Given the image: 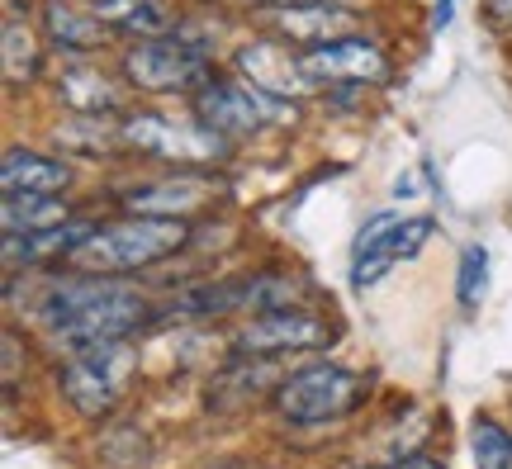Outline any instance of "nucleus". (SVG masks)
Masks as SVG:
<instances>
[{"label":"nucleus","mask_w":512,"mask_h":469,"mask_svg":"<svg viewBox=\"0 0 512 469\" xmlns=\"http://www.w3.org/2000/svg\"><path fill=\"white\" fill-rule=\"evenodd\" d=\"M143 313V299L128 285H114V280H62L38 304V318L72 351L95 342H124L128 332L143 323Z\"/></svg>","instance_id":"1"},{"label":"nucleus","mask_w":512,"mask_h":469,"mask_svg":"<svg viewBox=\"0 0 512 469\" xmlns=\"http://www.w3.org/2000/svg\"><path fill=\"white\" fill-rule=\"evenodd\" d=\"M185 247V223L181 218H143L128 214L119 223H100L67 261L81 266L91 275H119V271H138L152 261H166L171 252Z\"/></svg>","instance_id":"2"},{"label":"nucleus","mask_w":512,"mask_h":469,"mask_svg":"<svg viewBox=\"0 0 512 469\" xmlns=\"http://www.w3.org/2000/svg\"><path fill=\"white\" fill-rule=\"evenodd\" d=\"M366 394L361 375H351L342 365H309L299 375L280 379L275 389V408L290 417V422H332V417H347Z\"/></svg>","instance_id":"3"},{"label":"nucleus","mask_w":512,"mask_h":469,"mask_svg":"<svg viewBox=\"0 0 512 469\" xmlns=\"http://www.w3.org/2000/svg\"><path fill=\"white\" fill-rule=\"evenodd\" d=\"M124 72L138 91H204L209 86V57L185 38H143L138 48H128Z\"/></svg>","instance_id":"4"},{"label":"nucleus","mask_w":512,"mask_h":469,"mask_svg":"<svg viewBox=\"0 0 512 469\" xmlns=\"http://www.w3.org/2000/svg\"><path fill=\"white\" fill-rule=\"evenodd\" d=\"M195 114L204 128L214 133H247L261 124H294V105L280 95L261 91L252 81H209L204 91H195Z\"/></svg>","instance_id":"5"},{"label":"nucleus","mask_w":512,"mask_h":469,"mask_svg":"<svg viewBox=\"0 0 512 469\" xmlns=\"http://www.w3.org/2000/svg\"><path fill=\"white\" fill-rule=\"evenodd\" d=\"M124 143L143 147L152 157H166V162H214L223 157V133L204 124H176V119H162V114H138L128 119L124 128Z\"/></svg>","instance_id":"6"},{"label":"nucleus","mask_w":512,"mask_h":469,"mask_svg":"<svg viewBox=\"0 0 512 469\" xmlns=\"http://www.w3.org/2000/svg\"><path fill=\"white\" fill-rule=\"evenodd\" d=\"M299 67L309 76V86H351V81H380L384 76V53L370 38H337L323 48H304Z\"/></svg>","instance_id":"7"},{"label":"nucleus","mask_w":512,"mask_h":469,"mask_svg":"<svg viewBox=\"0 0 512 469\" xmlns=\"http://www.w3.org/2000/svg\"><path fill=\"white\" fill-rule=\"evenodd\" d=\"M332 332L328 323H318L313 313H299V308H275V313H261L238 332L242 356H285V351H309V346H323Z\"/></svg>","instance_id":"8"},{"label":"nucleus","mask_w":512,"mask_h":469,"mask_svg":"<svg viewBox=\"0 0 512 469\" xmlns=\"http://www.w3.org/2000/svg\"><path fill=\"white\" fill-rule=\"evenodd\" d=\"M271 24L280 34L299 43V48H323V43H337V38L356 34V15L332 5V0H299V5H275Z\"/></svg>","instance_id":"9"},{"label":"nucleus","mask_w":512,"mask_h":469,"mask_svg":"<svg viewBox=\"0 0 512 469\" xmlns=\"http://www.w3.org/2000/svg\"><path fill=\"white\" fill-rule=\"evenodd\" d=\"M214 199V185L200 181V176H181V181H162V185H138L133 195L124 199L128 214H143V218H181L204 209Z\"/></svg>","instance_id":"10"},{"label":"nucleus","mask_w":512,"mask_h":469,"mask_svg":"<svg viewBox=\"0 0 512 469\" xmlns=\"http://www.w3.org/2000/svg\"><path fill=\"white\" fill-rule=\"evenodd\" d=\"M238 67L247 72L252 86L280 95V100H290V91H304V86H309V76L299 67V53H285V48H275V43H252V48H242Z\"/></svg>","instance_id":"11"},{"label":"nucleus","mask_w":512,"mask_h":469,"mask_svg":"<svg viewBox=\"0 0 512 469\" xmlns=\"http://www.w3.org/2000/svg\"><path fill=\"white\" fill-rule=\"evenodd\" d=\"M427 237H432V218H403L399 228H394V233L384 237V242L375 247V252L356 261V275H351V280H356L361 289L380 285L384 271H394L399 261H413V256H418L422 247H427Z\"/></svg>","instance_id":"12"},{"label":"nucleus","mask_w":512,"mask_h":469,"mask_svg":"<svg viewBox=\"0 0 512 469\" xmlns=\"http://www.w3.org/2000/svg\"><path fill=\"white\" fill-rule=\"evenodd\" d=\"M0 185H5V195H62L72 185V166L38 157V152H5Z\"/></svg>","instance_id":"13"},{"label":"nucleus","mask_w":512,"mask_h":469,"mask_svg":"<svg viewBox=\"0 0 512 469\" xmlns=\"http://www.w3.org/2000/svg\"><path fill=\"white\" fill-rule=\"evenodd\" d=\"M95 228L91 223H62V228H43V233H19L5 237V266H34V261H62L72 256Z\"/></svg>","instance_id":"14"},{"label":"nucleus","mask_w":512,"mask_h":469,"mask_svg":"<svg viewBox=\"0 0 512 469\" xmlns=\"http://www.w3.org/2000/svg\"><path fill=\"white\" fill-rule=\"evenodd\" d=\"M43 29L53 38V48H62V53H95L105 43V34H110V24H100L91 10H76L67 0H48Z\"/></svg>","instance_id":"15"},{"label":"nucleus","mask_w":512,"mask_h":469,"mask_svg":"<svg viewBox=\"0 0 512 469\" xmlns=\"http://www.w3.org/2000/svg\"><path fill=\"white\" fill-rule=\"evenodd\" d=\"M91 15L110 29H124V34L138 38H166L171 19H176L166 0H95Z\"/></svg>","instance_id":"16"},{"label":"nucleus","mask_w":512,"mask_h":469,"mask_svg":"<svg viewBox=\"0 0 512 469\" xmlns=\"http://www.w3.org/2000/svg\"><path fill=\"white\" fill-rule=\"evenodd\" d=\"M0 223H5V237L62 228V223H67V199H53V195H5Z\"/></svg>","instance_id":"17"},{"label":"nucleus","mask_w":512,"mask_h":469,"mask_svg":"<svg viewBox=\"0 0 512 469\" xmlns=\"http://www.w3.org/2000/svg\"><path fill=\"white\" fill-rule=\"evenodd\" d=\"M57 95H62L72 109H81V114H114V109H119V91H114L100 72H86V67L62 72Z\"/></svg>","instance_id":"18"},{"label":"nucleus","mask_w":512,"mask_h":469,"mask_svg":"<svg viewBox=\"0 0 512 469\" xmlns=\"http://www.w3.org/2000/svg\"><path fill=\"white\" fill-rule=\"evenodd\" d=\"M0 62H5V81L10 86H29L38 76V38L29 34V24H19L15 15H5V34H0Z\"/></svg>","instance_id":"19"},{"label":"nucleus","mask_w":512,"mask_h":469,"mask_svg":"<svg viewBox=\"0 0 512 469\" xmlns=\"http://www.w3.org/2000/svg\"><path fill=\"white\" fill-rule=\"evenodd\" d=\"M470 451H475V469H512V436L484 417L470 427Z\"/></svg>","instance_id":"20"},{"label":"nucleus","mask_w":512,"mask_h":469,"mask_svg":"<svg viewBox=\"0 0 512 469\" xmlns=\"http://www.w3.org/2000/svg\"><path fill=\"white\" fill-rule=\"evenodd\" d=\"M484 285H489V252H484V247H465V252H460V285H456L460 304L479 308Z\"/></svg>","instance_id":"21"},{"label":"nucleus","mask_w":512,"mask_h":469,"mask_svg":"<svg viewBox=\"0 0 512 469\" xmlns=\"http://www.w3.org/2000/svg\"><path fill=\"white\" fill-rule=\"evenodd\" d=\"M394 228H399V218H394V214L370 218L366 228L356 233V261H361V256H370V252H375V247H380V242H384V237H389V233H394Z\"/></svg>","instance_id":"22"},{"label":"nucleus","mask_w":512,"mask_h":469,"mask_svg":"<svg viewBox=\"0 0 512 469\" xmlns=\"http://www.w3.org/2000/svg\"><path fill=\"white\" fill-rule=\"evenodd\" d=\"M15 375H19V337L5 332V384H15Z\"/></svg>","instance_id":"23"},{"label":"nucleus","mask_w":512,"mask_h":469,"mask_svg":"<svg viewBox=\"0 0 512 469\" xmlns=\"http://www.w3.org/2000/svg\"><path fill=\"white\" fill-rule=\"evenodd\" d=\"M389 469H446V465H437V460H427V455H408V460H394Z\"/></svg>","instance_id":"24"},{"label":"nucleus","mask_w":512,"mask_h":469,"mask_svg":"<svg viewBox=\"0 0 512 469\" xmlns=\"http://www.w3.org/2000/svg\"><path fill=\"white\" fill-rule=\"evenodd\" d=\"M451 5H456V0H437V15H432V29H446V24H451Z\"/></svg>","instance_id":"25"},{"label":"nucleus","mask_w":512,"mask_h":469,"mask_svg":"<svg viewBox=\"0 0 512 469\" xmlns=\"http://www.w3.org/2000/svg\"><path fill=\"white\" fill-rule=\"evenodd\" d=\"M494 5V19L498 24H512V0H489Z\"/></svg>","instance_id":"26"},{"label":"nucleus","mask_w":512,"mask_h":469,"mask_svg":"<svg viewBox=\"0 0 512 469\" xmlns=\"http://www.w3.org/2000/svg\"><path fill=\"white\" fill-rule=\"evenodd\" d=\"M275 5H299V0H275Z\"/></svg>","instance_id":"27"}]
</instances>
